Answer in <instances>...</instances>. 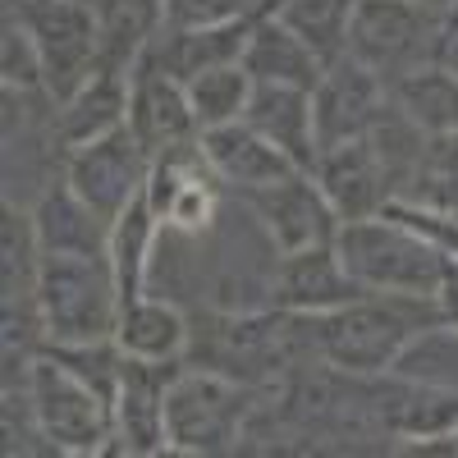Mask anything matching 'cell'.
Wrapping results in <instances>:
<instances>
[{
	"label": "cell",
	"mask_w": 458,
	"mask_h": 458,
	"mask_svg": "<svg viewBox=\"0 0 458 458\" xmlns=\"http://www.w3.org/2000/svg\"><path fill=\"white\" fill-rule=\"evenodd\" d=\"M445 298H417V293H362L358 302L330 317H312L317 349L330 367L349 376L390 371L394 358L408 349L412 335L445 321Z\"/></svg>",
	"instance_id": "cell-1"
},
{
	"label": "cell",
	"mask_w": 458,
	"mask_h": 458,
	"mask_svg": "<svg viewBox=\"0 0 458 458\" xmlns=\"http://www.w3.org/2000/svg\"><path fill=\"white\" fill-rule=\"evenodd\" d=\"M367 289L349 276L335 243L280 252L271 266V312L284 317H330L358 302Z\"/></svg>",
	"instance_id": "cell-10"
},
{
	"label": "cell",
	"mask_w": 458,
	"mask_h": 458,
	"mask_svg": "<svg viewBox=\"0 0 458 458\" xmlns=\"http://www.w3.org/2000/svg\"><path fill=\"white\" fill-rule=\"evenodd\" d=\"M101 37V69L129 73L165 28V0H88Z\"/></svg>",
	"instance_id": "cell-21"
},
{
	"label": "cell",
	"mask_w": 458,
	"mask_h": 458,
	"mask_svg": "<svg viewBox=\"0 0 458 458\" xmlns=\"http://www.w3.org/2000/svg\"><path fill=\"white\" fill-rule=\"evenodd\" d=\"M243 124H252L266 142H276L298 170H317L321 142H317V124H312V92L257 83L252 101L243 110Z\"/></svg>",
	"instance_id": "cell-16"
},
{
	"label": "cell",
	"mask_w": 458,
	"mask_h": 458,
	"mask_svg": "<svg viewBox=\"0 0 458 458\" xmlns=\"http://www.w3.org/2000/svg\"><path fill=\"white\" fill-rule=\"evenodd\" d=\"M386 106H390V88L367 64H358L353 55L330 60L312 92V124H317L321 151L367 138L376 129V120L386 114Z\"/></svg>",
	"instance_id": "cell-11"
},
{
	"label": "cell",
	"mask_w": 458,
	"mask_h": 458,
	"mask_svg": "<svg viewBox=\"0 0 458 458\" xmlns=\"http://www.w3.org/2000/svg\"><path fill=\"white\" fill-rule=\"evenodd\" d=\"M252 19H257V14H252ZM252 19L216 23V28H161V37H157L147 51H151V60L170 73V79L188 83V79H198V73H207V69L243 64Z\"/></svg>",
	"instance_id": "cell-20"
},
{
	"label": "cell",
	"mask_w": 458,
	"mask_h": 458,
	"mask_svg": "<svg viewBox=\"0 0 458 458\" xmlns=\"http://www.w3.org/2000/svg\"><path fill=\"white\" fill-rule=\"evenodd\" d=\"M19 19L42 55L51 101H69L101 69V37L88 0H28Z\"/></svg>",
	"instance_id": "cell-7"
},
{
	"label": "cell",
	"mask_w": 458,
	"mask_h": 458,
	"mask_svg": "<svg viewBox=\"0 0 458 458\" xmlns=\"http://www.w3.org/2000/svg\"><path fill=\"white\" fill-rule=\"evenodd\" d=\"M42 257H110V220H101L69 183H55L32 207Z\"/></svg>",
	"instance_id": "cell-19"
},
{
	"label": "cell",
	"mask_w": 458,
	"mask_h": 458,
	"mask_svg": "<svg viewBox=\"0 0 458 458\" xmlns=\"http://www.w3.org/2000/svg\"><path fill=\"white\" fill-rule=\"evenodd\" d=\"M28 408L51 454H106L114 440V403L60 358L37 353L28 367Z\"/></svg>",
	"instance_id": "cell-5"
},
{
	"label": "cell",
	"mask_w": 458,
	"mask_h": 458,
	"mask_svg": "<svg viewBox=\"0 0 458 458\" xmlns=\"http://www.w3.org/2000/svg\"><path fill=\"white\" fill-rule=\"evenodd\" d=\"M129 133L142 142V151L151 161L202 138L183 83L170 79V73L151 60V51L129 69Z\"/></svg>",
	"instance_id": "cell-12"
},
{
	"label": "cell",
	"mask_w": 458,
	"mask_h": 458,
	"mask_svg": "<svg viewBox=\"0 0 458 458\" xmlns=\"http://www.w3.org/2000/svg\"><path fill=\"white\" fill-rule=\"evenodd\" d=\"M114 344L124 349V358L142 362H179L188 349V321L174 302L165 298H133L120 308V326H114Z\"/></svg>",
	"instance_id": "cell-22"
},
{
	"label": "cell",
	"mask_w": 458,
	"mask_h": 458,
	"mask_svg": "<svg viewBox=\"0 0 458 458\" xmlns=\"http://www.w3.org/2000/svg\"><path fill=\"white\" fill-rule=\"evenodd\" d=\"M261 14V0H165V28H216Z\"/></svg>",
	"instance_id": "cell-29"
},
{
	"label": "cell",
	"mask_w": 458,
	"mask_h": 458,
	"mask_svg": "<svg viewBox=\"0 0 458 458\" xmlns=\"http://www.w3.org/2000/svg\"><path fill=\"white\" fill-rule=\"evenodd\" d=\"M120 284L110 257H42L37 317L47 344H97L120 326Z\"/></svg>",
	"instance_id": "cell-4"
},
{
	"label": "cell",
	"mask_w": 458,
	"mask_h": 458,
	"mask_svg": "<svg viewBox=\"0 0 458 458\" xmlns=\"http://www.w3.org/2000/svg\"><path fill=\"white\" fill-rule=\"evenodd\" d=\"M37 276H42V243H37L32 216L5 202L0 220V284H5V308H37Z\"/></svg>",
	"instance_id": "cell-24"
},
{
	"label": "cell",
	"mask_w": 458,
	"mask_h": 458,
	"mask_svg": "<svg viewBox=\"0 0 458 458\" xmlns=\"http://www.w3.org/2000/svg\"><path fill=\"white\" fill-rule=\"evenodd\" d=\"M202 157L216 170V179L234 193H252V188L280 183L289 174H298V165L284 157L276 142H266L252 124H220L202 133Z\"/></svg>",
	"instance_id": "cell-15"
},
{
	"label": "cell",
	"mask_w": 458,
	"mask_h": 458,
	"mask_svg": "<svg viewBox=\"0 0 458 458\" xmlns=\"http://www.w3.org/2000/svg\"><path fill=\"white\" fill-rule=\"evenodd\" d=\"M0 83L14 92H47L42 55H37V42L23 19H5V28H0Z\"/></svg>",
	"instance_id": "cell-28"
},
{
	"label": "cell",
	"mask_w": 458,
	"mask_h": 458,
	"mask_svg": "<svg viewBox=\"0 0 458 458\" xmlns=\"http://www.w3.org/2000/svg\"><path fill=\"white\" fill-rule=\"evenodd\" d=\"M243 207L257 216V225L271 234L276 252H298V248H317V243H335L339 234V216L330 207V198L321 193V183L312 170H298L280 183L252 188L239 193Z\"/></svg>",
	"instance_id": "cell-9"
},
{
	"label": "cell",
	"mask_w": 458,
	"mask_h": 458,
	"mask_svg": "<svg viewBox=\"0 0 458 458\" xmlns=\"http://www.w3.org/2000/svg\"><path fill=\"white\" fill-rule=\"evenodd\" d=\"M147 174H151V157L129 133V124L88 142V147H73L69 161H64V183L110 225L120 220L124 207L147 188Z\"/></svg>",
	"instance_id": "cell-8"
},
{
	"label": "cell",
	"mask_w": 458,
	"mask_h": 458,
	"mask_svg": "<svg viewBox=\"0 0 458 458\" xmlns=\"http://www.w3.org/2000/svg\"><path fill=\"white\" fill-rule=\"evenodd\" d=\"M179 362L124 358L120 390H114V454H165V394Z\"/></svg>",
	"instance_id": "cell-13"
},
{
	"label": "cell",
	"mask_w": 458,
	"mask_h": 458,
	"mask_svg": "<svg viewBox=\"0 0 458 458\" xmlns=\"http://www.w3.org/2000/svg\"><path fill=\"white\" fill-rule=\"evenodd\" d=\"M312 174H317L321 193L330 198L339 220L380 216V207L390 202V174H386V165H380L371 138H353V142L326 147Z\"/></svg>",
	"instance_id": "cell-14"
},
{
	"label": "cell",
	"mask_w": 458,
	"mask_h": 458,
	"mask_svg": "<svg viewBox=\"0 0 458 458\" xmlns=\"http://www.w3.org/2000/svg\"><path fill=\"white\" fill-rule=\"evenodd\" d=\"M266 5H271V0H261V10H266Z\"/></svg>",
	"instance_id": "cell-31"
},
{
	"label": "cell",
	"mask_w": 458,
	"mask_h": 458,
	"mask_svg": "<svg viewBox=\"0 0 458 458\" xmlns=\"http://www.w3.org/2000/svg\"><path fill=\"white\" fill-rule=\"evenodd\" d=\"M422 5H431V10H458V0H422Z\"/></svg>",
	"instance_id": "cell-30"
},
{
	"label": "cell",
	"mask_w": 458,
	"mask_h": 458,
	"mask_svg": "<svg viewBox=\"0 0 458 458\" xmlns=\"http://www.w3.org/2000/svg\"><path fill=\"white\" fill-rule=\"evenodd\" d=\"M454 23L458 10H431L422 0H358L344 55H353L380 83L394 88L417 69L445 64Z\"/></svg>",
	"instance_id": "cell-2"
},
{
	"label": "cell",
	"mask_w": 458,
	"mask_h": 458,
	"mask_svg": "<svg viewBox=\"0 0 458 458\" xmlns=\"http://www.w3.org/2000/svg\"><path fill=\"white\" fill-rule=\"evenodd\" d=\"M252 73L243 64H220V69H207L198 79H188L183 92H188V106L198 114V129H220V124H239L243 110L252 101Z\"/></svg>",
	"instance_id": "cell-26"
},
{
	"label": "cell",
	"mask_w": 458,
	"mask_h": 458,
	"mask_svg": "<svg viewBox=\"0 0 458 458\" xmlns=\"http://www.w3.org/2000/svg\"><path fill=\"white\" fill-rule=\"evenodd\" d=\"M330 60H321L293 28H284L276 14H257L252 32H248V51H243V69L252 73V83H276V88H302L317 92L321 73Z\"/></svg>",
	"instance_id": "cell-17"
},
{
	"label": "cell",
	"mask_w": 458,
	"mask_h": 458,
	"mask_svg": "<svg viewBox=\"0 0 458 458\" xmlns=\"http://www.w3.org/2000/svg\"><path fill=\"white\" fill-rule=\"evenodd\" d=\"M157 239H161V220L147 202V188L124 207V216L110 225V271L120 284V302H133L147 293L151 280V257H157Z\"/></svg>",
	"instance_id": "cell-23"
},
{
	"label": "cell",
	"mask_w": 458,
	"mask_h": 458,
	"mask_svg": "<svg viewBox=\"0 0 458 458\" xmlns=\"http://www.w3.org/2000/svg\"><path fill=\"white\" fill-rule=\"evenodd\" d=\"M335 248H339V261L349 266V276L367 293L440 298L449 284V257L394 216L344 220Z\"/></svg>",
	"instance_id": "cell-3"
},
{
	"label": "cell",
	"mask_w": 458,
	"mask_h": 458,
	"mask_svg": "<svg viewBox=\"0 0 458 458\" xmlns=\"http://www.w3.org/2000/svg\"><path fill=\"white\" fill-rule=\"evenodd\" d=\"M394 376H408V380H422V386H436V390H449L458 394V321H436L427 326L422 335L408 339V349L394 358L390 367Z\"/></svg>",
	"instance_id": "cell-27"
},
{
	"label": "cell",
	"mask_w": 458,
	"mask_h": 458,
	"mask_svg": "<svg viewBox=\"0 0 458 458\" xmlns=\"http://www.w3.org/2000/svg\"><path fill=\"white\" fill-rule=\"evenodd\" d=\"M124 124H129V73L97 69L69 101L55 106L51 133L64 151H73V147H88Z\"/></svg>",
	"instance_id": "cell-18"
},
{
	"label": "cell",
	"mask_w": 458,
	"mask_h": 458,
	"mask_svg": "<svg viewBox=\"0 0 458 458\" xmlns=\"http://www.w3.org/2000/svg\"><path fill=\"white\" fill-rule=\"evenodd\" d=\"M358 0H271L266 14H276L284 28H293L321 60H339L349 42V19Z\"/></svg>",
	"instance_id": "cell-25"
},
{
	"label": "cell",
	"mask_w": 458,
	"mask_h": 458,
	"mask_svg": "<svg viewBox=\"0 0 458 458\" xmlns=\"http://www.w3.org/2000/svg\"><path fill=\"white\" fill-rule=\"evenodd\" d=\"M248 417V390L220 371H174L165 394V454H229Z\"/></svg>",
	"instance_id": "cell-6"
}]
</instances>
